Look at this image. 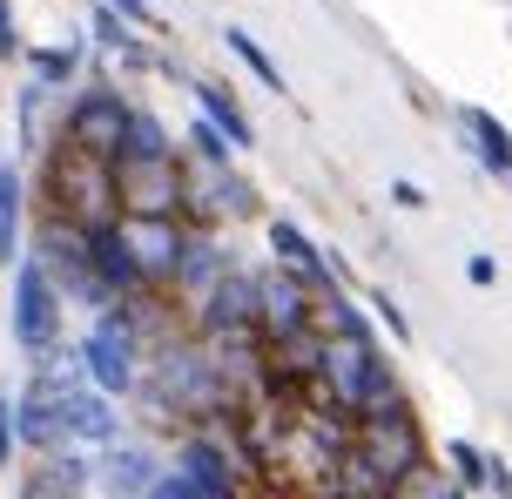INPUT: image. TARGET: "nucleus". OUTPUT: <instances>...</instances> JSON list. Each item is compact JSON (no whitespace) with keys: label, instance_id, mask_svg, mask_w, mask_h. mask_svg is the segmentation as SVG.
Wrapping results in <instances>:
<instances>
[{"label":"nucleus","instance_id":"f257e3e1","mask_svg":"<svg viewBox=\"0 0 512 499\" xmlns=\"http://www.w3.org/2000/svg\"><path fill=\"white\" fill-rule=\"evenodd\" d=\"M41 210L68 216L75 230H108L122 223V196H115V169L102 156H81L54 135L48 169H41Z\"/></svg>","mask_w":512,"mask_h":499},{"label":"nucleus","instance_id":"f03ea898","mask_svg":"<svg viewBox=\"0 0 512 499\" xmlns=\"http://www.w3.org/2000/svg\"><path fill=\"white\" fill-rule=\"evenodd\" d=\"M27 263H41V277L54 284L61 304H88V311H108V304H115L102 290V277H95V263H88V230H75L68 216H54V210L34 216Z\"/></svg>","mask_w":512,"mask_h":499},{"label":"nucleus","instance_id":"7ed1b4c3","mask_svg":"<svg viewBox=\"0 0 512 499\" xmlns=\"http://www.w3.org/2000/svg\"><path fill=\"white\" fill-rule=\"evenodd\" d=\"M75 351H81L88 385L102 398H135V385H142V338H135V324H128L122 304L95 311V331H88Z\"/></svg>","mask_w":512,"mask_h":499},{"label":"nucleus","instance_id":"20e7f679","mask_svg":"<svg viewBox=\"0 0 512 499\" xmlns=\"http://www.w3.org/2000/svg\"><path fill=\"white\" fill-rule=\"evenodd\" d=\"M236 419H243V412H236ZM176 473L196 486V499H243V459H236L230 419L203 425V432H182Z\"/></svg>","mask_w":512,"mask_h":499},{"label":"nucleus","instance_id":"39448f33","mask_svg":"<svg viewBox=\"0 0 512 499\" xmlns=\"http://www.w3.org/2000/svg\"><path fill=\"white\" fill-rule=\"evenodd\" d=\"M128 95L122 88H108V81H88L75 102L61 108V142L68 149H81V156H102L115 162V149H122V129H128Z\"/></svg>","mask_w":512,"mask_h":499},{"label":"nucleus","instance_id":"423d86ee","mask_svg":"<svg viewBox=\"0 0 512 499\" xmlns=\"http://www.w3.org/2000/svg\"><path fill=\"white\" fill-rule=\"evenodd\" d=\"M7 311H14V344H21L27 358L41 365L48 351H61V297L54 284L41 277V263H14V297H7Z\"/></svg>","mask_w":512,"mask_h":499},{"label":"nucleus","instance_id":"0eeeda50","mask_svg":"<svg viewBox=\"0 0 512 499\" xmlns=\"http://www.w3.org/2000/svg\"><path fill=\"white\" fill-rule=\"evenodd\" d=\"M122 216L135 223H182V156L169 162H108Z\"/></svg>","mask_w":512,"mask_h":499},{"label":"nucleus","instance_id":"6e6552de","mask_svg":"<svg viewBox=\"0 0 512 499\" xmlns=\"http://www.w3.org/2000/svg\"><path fill=\"white\" fill-rule=\"evenodd\" d=\"M371 466V473L384 479V486H398L405 473H418L425 459H432V446H425V432H418V419L411 412H391V419H358V446H351Z\"/></svg>","mask_w":512,"mask_h":499},{"label":"nucleus","instance_id":"1a4fd4ad","mask_svg":"<svg viewBox=\"0 0 512 499\" xmlns=\"http://www.w3.org/2000/svg\"><path fill=\"white\" fill-rule=\"evenodd\" d=\"M310 311H317V290H310L304 277H290V270H256V338L263 344L317 331Z\"/></svg>","mask_w":512,"mask_h":499},{"label":"nucleus","instance_id":"9d476101","mask_svg":"<svg viewBox=\"0 0 512 499\" xmlns=\"http://www.w3.org/2000/svg\"><path fill=\"white\" fill-rule=\"evenodd\" d=\"M196 338H256V270H223L216 290L196 304Z\"/></svg>","mask_w":512,"mask_h":499},{"label":"nucleus","instance_id":"9b49d317","mask_svg":"<svg viewBox=\"0 0 512 499\" xmlns=\"http://www.w3.org/2000/svg\"><path fill=\"white\" fill-rule=\"evenodd\" d=\"M223 270H236L223 230H182V263H176V284H169V297H182V304L196 311L209 290H216V277H223Z\"/></svg>","mask_w":512,"mask_h":499},{"label":"nucleus","instance_id":"f8f14e48","mask_svg":"<svg viewBox=\"0 0 512 499\" xmlns=\"http://www.w3.org/2000/svg\"><path fill=\"white\" fill-rule=\"evenodd\" d=\"M162 473H169V466H162L149 446H135V439H115V446L95 452V473H88V486H102L108 499H142Z\"/></svg>","mask_w":512,"mask_h":499},{"label":"nucleus","instance_id":"ddd939ff","mask_svg":"<svg viewBox=\"0 0 512 499\" xmlns=\"http://www.w3.org/2000/svg\"><path fill=\"white\" fill-rule=\"evenodd\" d=\"M122 237H128V257L142 270V290H162L176 284V263H182V223H135L122 216Z\"/></svg>","mask_w":512,"mask_h":499},{"label":"nucleus","instance_id":"4468645a","mask_svg":"<svg viewBox=\"0 0 512 499\" xmlns=\"http://www.w3.org/2000/svg\"><path fill=\"white\" fill-rule=\"evenodd\" d=\"M88 473H95V459L75 452V446L41 452V459H34V473L21 479V499H81V493H88Z\"/></svg>","mask_w":512,"mask_h":499},{"label":"nucleus","instance_id":"2eb2a0df","mask_svg":"<svg viewBox=\"0 0 512 499\" xmlns=\"http://www.w3.org/2000/svg\"><path fill=\"white\" fill-rule=\"evenodd\" d=\"M270 257H277V270H290V277H304L310 290H337L331 277V250H317V243L290 223V216H277L270 223Z\"/></svg>","mask_w":512,"mask_h":499},{"label":"nucleus","instance_id":"dca6fc26","mask_svg":"<svg viewBox=\"0 0 512 499\" xmlns=\"http://www.w3.org/2000/svg\"><path fill=\"white\" fill-rule=\"evenodd\" d=\"M88 263H95V277H102V290L115 297V304H122V297H142V270H135V257H128L122 223L88 230Z\"/></svg>","mask_w":512,"mask_h":499},{"label":"nucleus","instance_id":"f3484780","mask_svg":"<svg viewBox=\"0 0 512 499\" xmlns=\"http://www.w3.org/2000/svg\"><path fill=\"white\" fill-rule=\"evenodd\" d=\"M189 88H196V108H203V122H209V129L223 135L230 149H250L256 129H250V115H243V102H236L230 88H216V81H203V75H189Z\"/></svg>","mask_w":512,"mask_h":499},{"label":"nucleus","instance_id":"a211bd4d","mask_svg":"<svg viewBox=\"0 0 512 499\" xmlns=\"http://www.w3.org/2000/svg\"><path fill=\"white\" fill-rule=\"evenodd\" d=\"M182 156L176 135L162 129V115H149V108H128V129H122V149H115V162H169Z\"/></svg>","mask_w":512,"mask_h":499},{"label":"nucleus","instance_id":"6ab92c4d","mask_svg":"<svg viewBox=\"0 0 512 499\" xmlns=\"http://www.w3.org/2000/svg\"><path fill=\"white\" fill-rule=\"evenodd\" d=\"M21 223H27V189H21V169L0 156V263H7V270L21 263Z\"/></svg>","mask_w":512,"mask_h":499},{"label":"nucleus","instance_id":"aec40b11","mask_svg":"<svg viewBox=\"0 0 512 499\" xmlns=\"http://www.w3.org/2000/svg\"><path fill=\"white\" fill-rule=\"evenodd\" d=\"M465 135H472V149H479V162H486L492 176H512V135L499 129V115L492 108H459Z\"/></svg>","mask_w":512,"mask_h":499},{"label":"nucleus","instance_id":"412c9836","mask_svg":"<svg viewBox=\"0 0 512 499\" xmlns=\"http://www.w3.org/2000/svg\"><path fill=\"white\" fill-rule=\"evenodd\" d=\"M88 21H95V41H102V54H115L122 68H149V48L135 41V27H128L122 14L108 7V0H95V14H88Z\"/></svg>","mask_w":512,"mask_h":499},{"label":"nucleus","instance_id":"4be33fe9","mask_svg":"<svg viewBox=\"0 0 512 499\" xmlns=\"http://www.w3.org/2000/svg\"><path fill=\"white\" fill-rule=\"evenodd\" d=\"M27 68H34L41 88H68V81L81 75V48L75 41H68V48H27Z\"/></svg>","mask_w":512,"mask_h":499},{"label":"nucleus","instance_id":"5701e85b","mask_svg":"<svg viewBox=\"0 0 512 499\" xmlns=\"http://www.w3.org/2000/svg\"><path fill=\"white\" fill-rule=\"evenodd\" d=\"M223 48H230L236 61H243V68H250L256 81H263V88H277V95H283V68H277V61H270L263 48H256V41L243 34V27H223Z\"/></svg>","mask_w":512,"mask_h":499},{"label":"nucleus","instance_id":"b1692460","mask_svg":"<svg viewBox=\"0 0 512 499\" xmlns=\"http://www.w3.org/2000/svg\"><path fill=\"white\" fill-rule=\"evenodd\" d=\"M391 499H459V479H445V466H418V473H405L398 486H391Z\"/></svg>","mask_w":512,"mask_h":499},{"label":"nucleus","instance_id":"393cba45","mask_svg":"<svg viewBox=\"0 0 512 499\" xmlns=\"http://www.w3.org/2000/svg\"><path fill=\"white\" fill-rule=\"evenodd\" d=\"M445 466H452V479H459V493H486V452L479 446L452 439V446H445Z\"/></svg>","mask_w":512,"mask_h":499},{"label":"nucleus","instance_id":"a878e982","mask_svg":"<svg viewBox=\"0 0 512 499\" xmlns=\"http://www.w3.org/2000/svg\"><path fill=\"white\" fill-rule=\"evenodd\" d=\"M189 162H196V169H236V162H230V142L209 129V122H189Z\"/></svg>","mask_w":512,"mask_h":499},{"label":"nucleus","instance_id":"bb28decb","mask_svg":"<svg viewBox=\"0 0 512 499\" xmlns=\"http://www.w3.org/2000/svg\"><path fill=\"white\" fill-rule=\"evenodd\" d=\"M371 311H378V324L398 344H411V324H405V311H398V297H391V290H371Z\"/></svg>","mask_w":512,"mask_h":499},{"label":"nucleus","instance_id":"cd10ccee","mask_svg":"<svg viewBox=\"0 0 512 499\" xmlns=\"http://www.w3.org/2000/svg\"><path fill=\"white\" fill-rule=\"evenodd\" d=\"M21 452V425H14V392H0V466H14Z\"/></svg>","mask_w":512,"mask_h":499},{"label":"nucleus","instance_id":"c85d7f7f","mask_svg":"<svg viewBox=\"0 0 512 499\" xmlns=\"http://www.w3.org/2000/svg\"><path fill=\"white\" fill-rule=\"evenodd\" d=\"M142 499H196V486H189V479H182L176 466H169V473L155 479V486H149V493H142Z\"/></svg>","mask_w":512,"mask_h":499},{"label":"nucleus","instance_id":"c756f323","mask_svg":"<svg viewBox=\"0 0 512 499\" xmlns=\"http://www.w3.org/2000/svg\"><path fill=\"white\" fill-rule=\"evenodd\" d=\"M108 7H115L128 27H155V7H149V0H108Z\"/></svg>","mask_w":512,"mask_h":499},{"label":"nucleus","instance_id":"7c9ffc66","mask_svg":"<svg viewBox=\"0 0 512 499\" xmlns=\"http://www.w3.org/2000/svg\"><path fill=\"white\" fill-rule=\"evenodd\" d=\"M21 54V34H14V7L0 0V61H14Z\"/></svg>","mask_w":512,"mask_h":499},{"label":"nucleus","instance_id":"2f4dec72","mask_svg":"<svg viewBox=\"0 0 512 499\" xmlns=\"http://www.w3.org/2000/svg\"><path fill=\"white\" fill-rule=\"evenodd\" d=\"M486 493L512 499V466H506V459H486Z\"/></svg>","mask_w":512,"mask_h":499},{"label":"nucleus","instance_id":"473e14b6","mask_svg":"<svg viewBox=\"0 0 512 499\" xmlns=\"http://www.w3.org/2000/svg\"><path fill=\"white\" fill-rule=\"evenodd\" d=\"M465 277H472L479 290H492V284H499V263H492V257H472V263H465Z\"/></svg>","mask_w":512,"mask_h":499},{"label":"nucleus","instance_id":"72a5a7b5","mask_svg":"<svg viewBox=\"0 0 512 499\" xmlns=\"http://www.w3.org/2000/svg\"><path fill=\"white\" fill-rule=\"evenodd\" d=\"M391 196H398L405 210H425V189H418V183H391Z\"/></svg>","mask_w":512,"mask_h":499}]
</instances>
